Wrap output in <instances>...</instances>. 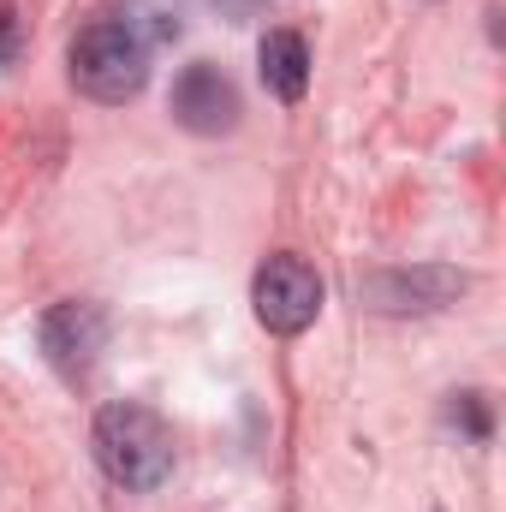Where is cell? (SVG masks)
Wrapping results in <instances>:
<instances>
[{"mask_svg": "<svg viewBox=\"0 0 506 512\" xmlns=\"http://www.w3.org/2000/svg\"><path fill=\"white\" fill-rule=\"evenodd\" d=\"M447 417H453V423H459L471 441H489V411H483V393H453Z\"/></svg>", "mask_w": 506, "mask_h": 512, "instance_id": "obj_9", "label": "cell"}, {"mask_svg": "<svg viewBox=\"0 0 506 512\" xmlns=\"http://www.w3.org/2000/svg\"><path fill=\"white\" fill-rule=\"evenodd\" d=\"M149 84V48L131 36L120 18H102L90 24L78 42H72V90L102 102V108H120L137 102Z\"/></svg>", "mask_w": 506, "mask_h": 512, "instance_id": "obj_2", "label": "cell"}, {"mask_svg": "<svg viewBox=\"0 0 506 512\" xmlns=\"http://www.w3.org/2000/svg\"><path fill=\"white\" fill-rule=\"evenodd\" d=\"M471 280L459 268H441V262H423V268H376L358 280V298L381 310V316H423V310H447Z\"/></svg>", "mask_w": 506, "mask_h": 512, "instance_id": "obj_4", "label": "cell"}, {"mask_svg": "<svg viewBox=\"0 0 506 512\" xmlns=\"http://www.w3.org/2000/svg\"><path fill=\"white\" fill-rule=\"evenodd\" d=\"M90 447H96V465L120 489L143 495V489H161L173 477V429L143 399H108L90 423Z\"/></svg>", "mask_w": 506, "mask_h": 512, "instance_id": "obj_1", "label": "cell"}, {"mask_svg": "<svg viewBox=\"0 0 506 512\" xmlns=\"http://www.w3.org/2000/svg\"><path fill=\"white\" fill-rule=\"evenodd\" d=\"M120 24H126L143 48H161V42H173L185 30L179 24V0H126V18Z\"/></svg>", "mask_w": 506, "mask_h": 512, "instance_id": "obj_8", "label": "cell"}, {"mask_svg": "<svg viewBox=\"0 0 506 512\" xmlns=\"http://www.w3.org/2000/svg\"><path fill=\"white\" fill-rule=\"evenodd\" d=\"M18 54V18H12V6H0V66Z\"/></svg>", "mask_w": 506, "mask_h": 512, "instance_id": "obj_10", "label": "cell"}, {"mask_svg": "<svg viewBox=\"0 0 506 512\" xmlns=\"http://www.w3.org/2000/svg\"><path fill=\"white\" fill-rule=\"evenodd\" d=\"M36 346H42V358L66 376V382H90V370H96V358H102V346H108V316L96 310V304H54L42 322H36Z\"/></svg>", "mask_w": 506, "mask_h": 512, "instance_id": "obj_5", "label": "cell"}, {"mask_svg": "<svg viewBox=\"0 0 506 512\" xmlns=\"http://www.w3.org/2000/svg\"><path fill=\"white\" fill-rule=\"evenodd\" d=\"M215 6H221V12H233V18H245V12H251V0H215Z\"/></svg>", "mask_w": 506, "mask_h": 512, "instance_id": "obj_11", "label": "cell"}, {"mask_svg": "<svg viewBox=\"0 0 506 512\" xmlns=\"http://www.w3.org/2000/svg\"><path fill=\"white\" fill-rule=\"evenodd\" d=\"M239 114H245L239 84H233L221 66L191 60V66L173 78V120L185 131H197V137H227V131L239 126Z\"/></svg>", "mask_w": 506, "mask_h": 512, "instance_id": "obj_6", "label": "cell"}, {"mask_svg": "<svg viewBox=\"0 0 506 512\" xmlns=\"http://www.w3.org/2000/svg\"><path fill=\"white\" fill-rule=\"evenodd\" d=\"M251 304L268 334H304L322 316V274L304 256H268L256 268Z\"/></svg>", "mask_w": 506, "mask_h": 512, "instance_id": "obj_3", "label": "cell"}, {"mask_svg": "<svg viewBox=\"0 0 506 512\" xmlns=\"http://www.w3.org/2000/svg\"><path fill=\"white\" fill-rule=\"evenodd\" d=\"M256 72H262L268 96L298 102L310 90V48H304V36L298 30H268L262 48H256Z\"/></svg>", "mask_w": 506, "mask_h": 512, "instance_id": "obj_7", "label": "cell"}]
</instances>
